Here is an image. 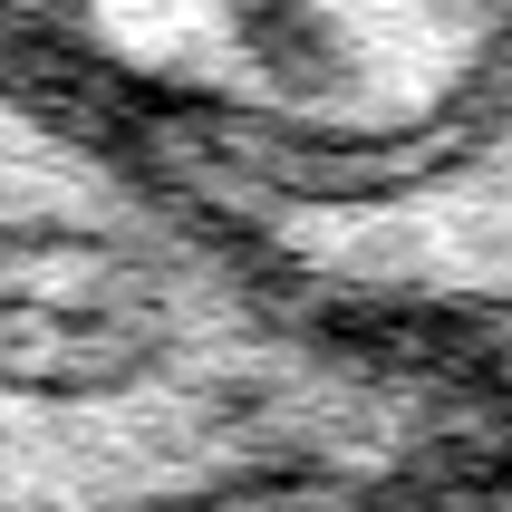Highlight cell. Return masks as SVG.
I'll return each mask as SVG.
<instances>
[{
  "instance_id": "1",
  "label": "cell",
  "mask_w": 512,
  "mask_h": 512,
  "mask_svg": "<svg viewBox=\"0 0 512 512\" xmlns=\"http://www.w3.org/2000/svg\"><path fill=\"white\" fill-rule=\"evenodd\" d=\"M493 397L290 281L194 174L0 39V503L474 484Z\"/></svg>"
},
{
  "instance_id": "2",
  "label": "cell",
  "mask_w": 512,
  "mask_h": 512,
  "mask_svg": "<svg viewBox=\"0 0 512 512\" xmlns=\"http://www.w3.org/2000/svg\"><path fill=\"white\" fill-rule=\"evenodd\" d=\"M0 39L203 194L368 213L512 136V0H0Z\"/></svg>"
}]
</instances>
